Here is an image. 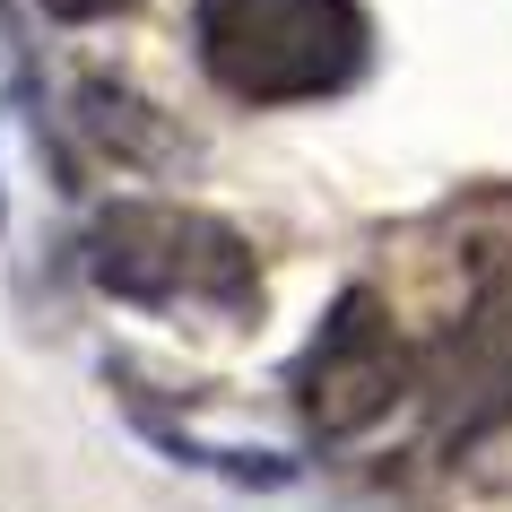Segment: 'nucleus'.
<instances>
[{"label":"nucleus","mask_w":512,"mask_h":512,"mask_svg":"<svg viewBox=\"0 0 512 512\" xmlns=\"http://www.w3.org/2000/svg\"><path fill=\"white\" fill-rule=\"evenodd\" d=\"M191 61L235 105H322L374 61L365 0H191Z\"/></svg>","instance_id":"1"},{"label":"nucleus","mask_w":512,"mask_h":512,"mask_svg":"<svg viewBox=\"0 0 512 512\" xmlns=\"http://www.w3.org/2000/svg\"><path fill=\"white\" fill-rule=\"evenodd\" d=\"M79 270L113 304L139 313H209L235 322L261 304V261L226 217L191 209V200H105L79 235Z\"/></svg>","instance_id":"2"},{"label":"nucleus","mask_w":512,"mask_h":512,"mask_svg":"<svg viewBox=\"0 0 512 512\" xmlns=\"http://www.w3.org/2000/svg\"><path fill=\"white\" fill-rule=\"evenodd\" d=\"M287 391H296L304 426L322 434V443H348V434L382 426V417H391V400L408 391V356H400V330H391L382 296L348 287V296L330 304V322L304 339Z\"/></svg>","instance_id":"3"},{"label":"nucleus","mask_w":512,"mask_h":512,"mask_svg":"<svg viewBox=\"0 0 512 512\" xmlns=\"http://www.w3.org/2000/svg\"><path fill=\"white\" fill-rule=\"evenodd\" d=\"M53 27H96V18H122V9H139V0H35Z\"/></svg>","instance_id":"4"}]
</instances>
